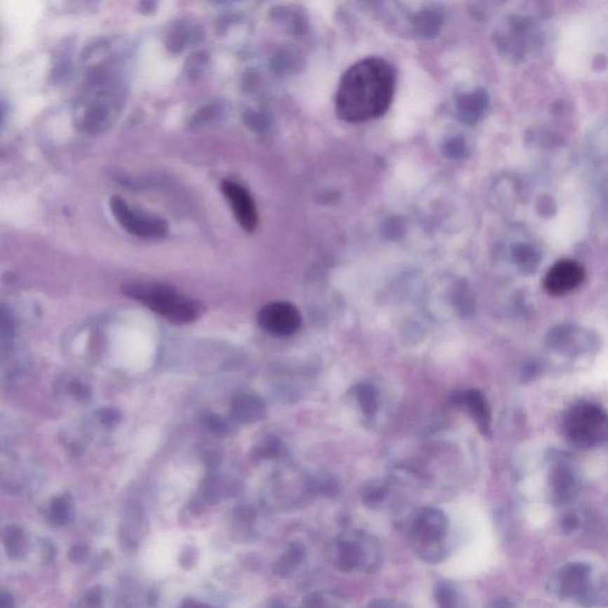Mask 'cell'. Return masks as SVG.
Here are the masks:
<instances>
[{
    "label": "cell",
    "instance_id": "1",
    "mask_svg": "<svg viewBox=\"0 0 608 608\" xmlns=\"http://www.w3.org/2000/svg\"><path fill=\"white\" fill-rule=\"evenodd\" d=\"M396 88L393 67L381 58H366L346 72L337 87L335 109L347 123L372 121L388 112Z\"/></svg>",
    "mask_w": 608,
    "mask_h": 608
},
{
    "label": "cell",
    "instance_id": "2",
    "mask_svg": "<svg viewBox=\"0 0 608 608\" xmlns=\"http://www.w3.org/2000/svg\"><path fill=\"white\" fill-rule=\"evenodd\" d=\"M125 294L143 303L149 309L174 323H189L201 315L200 303L177 291L155 283H131L124 288Z\"/></svg>",
    "mask_w": 608,
    "mask_h": 608
},
{
    "label": "cell",
    "instance_id": "3",
    "mask_svg": "<svg viewBox=\"0 0 608 608\" xmlns=\"http://www.w3.org/2000/svg\"><path fill=\"white\" fill-rule=\"evenodd\" d=\"M562 434L570 445L590 450L608 441V414L595 403H577L569 407L561 423Z\"/></svg>",
    "mask_w": 608,
    "mask_h": 608
},
{
    "label": "cell",
    "instance_id": "4",
    "mask_svg": "<svg viewBox=\"0 0 608 608\" xmlns=\"http://www.w3.org/2000/svg\"><path fill=\"white\" fill-rule=\"evenodd\" d=\"M447 532L448 519L446 515L438 508H424L411 525L412 548L423 561L440 562L446 554L443 539Z\"/></svg>",
    "mask_w": 608,
    "mask_h": 608
},
{
    "label": "cell",
    "instance_id": "5",
    "mask_svg": "<svg viewBox=\"0 0 608 608\" xmlns=\"http://www.w3.org/2000/svg\"><path fill=\"white\" fill-rule=\"evenodd\" d=\"M380 549L376 539L361 531H346L334 546V563L341 572L376 570L380 565Z\"/></svg>",
    "mask_w": 608,
    "mask_h": 608
},
{
    "label": "cell",
    "instance_id": "6",
    "mask_svg": "<svg viewBox=\"0 0 608 608\" xmlns=\"http://www.w3.org/2000/svg\"><path fill=\"white\" fill-rule=\"evenodd\" d=\"M546 345L560 356L576 358L597 349V337L592 330L575 325L554 327L546 335Z\"/></svg>",
    "mask_w": 608,
    "mask_h": 608
},
{
    "label": "cell",
    "instance_id": "7",
    "mask_svg": "<svg viewBox=\"0 0 608 608\" xmlns=\"http://www.w3.org/2000/svg\"><path fill=\"white\" fill-rule=\"evenodd\" d=\"M109 207L121 227L140 238H162L168 232V224L161 217L142 213L131 208L121 196H112Z\"/></svg>",
    "mask_w": 608,
    "mask_h": 608
},
{
    "label": "cell",
    "instance_id": "8",
    "mask_svg": "<svg viewBox=\"0 0 608 608\" xmlns=\"http://www.w3.org/2000/svg\"><path fill=\"white\" fill-rule=\"evenodd\" d=\"M258 323L268 333L289 337L299 330L302 316L291 303L273 302L262 308L258 314Z\"/></svg>",
    "mask_w": 608,
    "mask_h": 608
},
{
    "label": "cell",
    "instance_id": "9",
    "mask_svg": "<svg viewBox=\"0 0 608 608\" xmlns=\"http://www.w3.org/2000/svg\"><path fill=\"white\" fill-rule=\"evenodd\" d=\"M585 279V270L574 260H560L551 266L543 282L548 294L561 297L575 290Z\"/></svg>",
    "mask_w": 608,
    "mask_h": 608
},
{
    "label": "cell",
    "instance_id": "10",
    "mask_svg": "<svg viewBox=\"0 0 608 608\" xmlns=\"http://www.w3.org/2000/svg\"><path fill=\"white\" fill-rule=\"evenodd\" d=\"M221 189L232 207L236 221L246 232H253L258 226V212L248 190L232 181L222 182Z\"/></svg>",
    "mask_w": 608,
    "mask_h": 608
},
{
    "label": "cell",
    "instance_id": "11",
    "mask_svg": "<svg viewBox=\"0 0 608 608\" xmlns=\"http://www.w3.org/2000/svg\"><path fill=\"white\" fill-rule=\"evenodd\" d=\"M454 403L468 411L481 434L491 435V410L484 393L479 390H468L454 396Z\"/></svg>",
    "mask_w": 608,
    "mask_h": 608
},
{
    "label": "cell",
    "instance_id": "12",
    "mask_svg": "<svg viewBox=\"0 0 608 608\" xmlns=\"http://www.w3.org/2000/svg\"><path fill=\"white\" fill-rule=\"evenodd\" d=\"M233 414L241 422H255L265 414L264 403L256 396L241 395L233 404Z\"/></svg>",
    "mask_w": 608,
    "mask_h": 608
},
{
    "label": "cell",
    "instance_id": "13",
    "mask_svg": "<svg viewBox=\"0 0 608 608\" xmlns=\"http://www.w3.org/2000/svg\"><path fill=\"white\" fill-rule=\"evenodd\" d=\"M304 558H306L304 546L301 543H292L288 546L287 550L284 551V554L279 558L278 561L276 562L273 572L281 577L289 576L299 568V565L304 561Z\"/></svg>",
    "mask_w": 608,
    "mask_h": 608
},
{
    "label": "cell",
    "instance_id": "14",
    "mask_svg": "<svg viewBox=\"0 0 608 608\" xmlns=\"http://www.w3.org/2000/svg\"><path fill=\"white\" fill-rule=\"evenodd\" d=\"M551 484L555 494L558 499L561 500L570 499L576 488L573 473L566 465H558L555 467L551 474Z\"/></svg>",
    "mask_w": 608,
    "mask_h": 608
},
{
    "label": "cell",
    "instance_id": "15",
    "mask_svg": "<svg viewBox=\"0 0 608 608\" xmlns=\"http://www.w3.org/2000/svg\"><path fill=\"white\" fill-rule=\"evenodd\" d=\"M587 575L588 568L583 565H572L568 567L562 579V590L568 595L580 592L585 586Z\"/></svg>",
    "mask_w": 608,
    "mask_h": 608
},
{
    "label": "cell",
    "instance_id": "16",
    "mask_svg": "<svg viewBox=\"0 0 608 608\" xmlns=\"http://www.w3.org/2000/svg\"><path fill=\"white\" fill-rule=\"evenodd\" d=\"M345 600L337 593L315 592L303 600L304 608H344Z\"/></svg>",
    "mask_w": 608,
    "mask_h": 608
},
{
    "label": "cell",
    "instance_id": "17",
    "mask_svg": "<svg viewBox=\"0 0 608 608\" xmlns=\"http://www.w3.org/2000/svg\"><path fill=\"white\" fill-rule=\"evenodd\" d=\"M388 486L379 481H374L366 485L363 492V501L368 508H380L385 503V500L388 499Z\"/></svg>",
    "mask_w": 608,
    "mask_h": 608
},
{
    "label": "cell",
    "instance_id": "18",
    "mask_svg": "<svg viewBox=\"0 0 608 608\" xmlns=\"http://www.w3.org/2000/svg\"><path fill=\"white\" fill-rule=\"evenodd\" d=\"M356 397L365 414H373L378 407L377 389L371 384H359L356 386Z\"/></svg>",
    "mask_w": 608,
    "mask_h": 608
},
{
    "label": "cell",
    "instance_id": "19",
    "mask_svg": "<svg viewBox=\"0 0 608 608\" xmlns=\"http://www.w3.org/2000/svg\"><path fill=\"white\" fill-rule=\"evenodd\" d=\"M457 589L448 582H440L435 589V600L438 608H462Z\"/></svg>",
    "mask_w": 608,
    "mask_h": 608
},
{
    "label": "cell",
    "instance_id": "20",
    "mask_svg": "<svg viewBox=\"0 0 608 608\" xmlns=\"http://www.w3.org/2000/svg\"><path fill=\"white\" fill-rule=\"evenodd\" d=\"M72 505L66 498H58L51 505L49 520L54 525H63L69 520Z\"/></svg>",
    "mask_w": 608,
    "mask_h": 608
},
{
    "label": "cell",
    "instance_id": "21",
    "mask_svg": "<svg viewBox=\"0 0 608 608\" xmlns=\"http://www.w3.org/2000/svg\"><path fill=\"white\" fill-rule=\"evenodd\" d=\"M5 546L8 549V556L12 558H20V551H22V544H23V532L22 529L18 527H8V531L5 532Z\"/></svg>",
    "mask_w": 608,
    "mask_h": 608
},
{
    "label": "cell",
    "instance_id": "22",
    "mask_svg": "<svg viewBox=\"0 0 608 608\" xmlns=\"http://www.w3.org/2000/svg\"><path fill=\"white\" fill-rule=\"evenodd\" d=\"M88 554V548L85 546H75L70 549L69 558L73 562H80Z\"/></svg>",
    "mask_w": 608,
    "mask_h": 608
},
{
    "label": "cell",
    "instance_id": "23",
    "mask_svg": "<svg viewBox=\"0 0 608 608\" xmlns=\"http://www.w3.org/2000/svg\"><path fill=\"white\" fill-rule=\"evenodd\" d=\"M86 602L90 607H99L101 604V592L99 588H93L86 595Z\"/></svg>",
    "mask_w": 608,
    "mask_h": 608
},
{
    "label": "cell",
    "instance_id": "24",
    "mask_svg": "<svg viewBox=\"0 0 608 608\" xmlns=\"http://www.w3.org/2000/svg\"><path fill=\"white\" fill-rule=\"evenodd\" d=\"M367 608H396L393 602L390 600H385V599H377V600H373L368 604Z\"/></svg>",
    "mask_w": 608,
    "mask_h": 608
},
{
    "label": "cell",
    "instance_id": "25",
    "mask_svg": "<svg viewBox=\"0 0 608 608\" xmlns=\"http://www.w3.org/2000/svg\"><path fill=\"white\" fill-rule=\"evenodd\" d=\"M577 527V519L574 517V515H568L563 520V523H562V529L563 530L567 531V532H569V531H573L575 527Z\"/></svg>",
    "mask_w": 608,
    "mask_h": 608
},
{
    "label": "cell",
    "instance_id": "26",
    "mask_svg": "<svg viewBox=\"0 0 608 608\" xmlns=\"http://www.w3.org/2000/svg\"><path fill=\"white\" fill-rule=\"evenodd\" d=\"M1 608H15L13 599L6 592L1 593Z\"/></svg>",
    "mask_w": 608,
    "mask_h": 608
},
{
    "label": "cell",
    "instance_id": "27",
    "mask_svg": "<svg viewBox=\"0 0 608 608\" xmlns=\"http://www.w3.org/2000/svg\"><path fill=\"white\" fill-rule=\"evenodd\" d=\"M182 608H210L205 604H198L194 600H186L183 602Z\"/></svg>",
    "mask_w": 608,
    "mask_h": 608
},
{
    "label": "cell",
    "instance_id": "28",
    "mask_svg": "<svg viewBox=\"0 0 608 608\" xmlns=\"http://www.w3.org/2000/svg\"><path fill=\"white\" fill-rule=\"evenodd\" d=\"M493 608H512V606L508 600L501 599V600L496 601V604H494V607Z\"/></svg>",
    "mask_w": 608,
    "mask_h": 608
},
{
    "label": "cell",
    "instance_id": "29",
    "mask_svg": "<svg viewBox=\"0 0 608 608\" xmlns=\"http://www.w3.org/2000/svg\"><path fill=\"white\" fill-rule=\"evenodd\" d=\"M266 608H285V606L282 600H272Z\"/></svg>",
    "mask_w": 608,
    "mask_h": 608
}]
</instances>
